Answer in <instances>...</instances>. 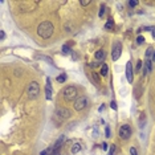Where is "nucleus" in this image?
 Returning a JSON list of instances; mask_svg holds the SVG:
<instances>
[{"label": "nucleus", "mask_w": 155, "mask_h": 155, "mask_svg": "<svg viewBox=\"0 0 155 155\" xmlns=\"http://www.w3.org/2000/svg\"><path fill=\"white\" fill-rule=\"evenodd\" d=\"M53 31H55V27L50 21H43L40 25L37 27V35L40 36L41 39H49L50 36L53 35Z\"/></svg>", "instance_id": "nucleus-1"}, {"label": "nucleus", "mask_w": 155, "mask_h": 155, "mask_svg": "<svg viewBox=\"0 0 155 155\" xmlns=\"http://www.w3.org/2000/svg\"><path fill=\"white\" fill-rule=\"evenodd\" d=\"M63 95L66 102H73L77 100V88L76 86H66L63 92Z\"/></svg>", "instance_id": "nucleus-2"}, {"label": "nucleus", "mask_w": 155, "mask_h": 155, "mask_svg": "<svg viewBox=\"0 0 155 155\" xmlns=\"http://www.w3.org/2000/svg\"><path fill=\"white\" fill-rule=\"evenodd\" d=\"M28 97L31 98V100H35V98L39 97V94H40V85H39L36 81H32V82L28 85Z\"/></svg>", "instance_id": "nucleus-3"}, {"label": "nucleus", "mask_w": 155, "mask_h": 155, "mask_svg": "<svg viewBox=\"0 0 155 155\" xmlns=\"http://www.w3.org/2000/svg\"><path fill=\"white\" fill-rule=\"evenodd\" d=\"M88 103H89L88 97H85V95H81V97H78L77 100L74 101V109L77 111H81V110H84V109L88 106Z\"/></svg>", "instance_id": "nucleus-4"}, {"label": "nucleus", "mask_w": 155, "mask_h": 155, "mask_svg": "<svg viewBox=\"0 0 155 155\" xmlns=\"http://www.w3.org/2000/svg\"><path fill=\"white\" fill-rule=\"evenodd\" d=\"M131 127H130V125H127V123H125V125H122L121 126V129H119V137L122 138V139H129V138L131 137Z\"/></svg>", "instance_id": "nucleus-5"}, {"label": "nucleus", "mask_w": 155, "mask_h": 155, "mask_svg": "<svg viewBox=\"0 0 155 155\" xmlns=\"http://www.w3.org/2000/svg\"><path fill=\"white\" fill-rule=\"evenodd\" d=\"M70 115H72V113H70V110H68L66 108H58L57 110H56V117L61 121L68 119Z\"/></svg>", "instance_id": "nucleus-6"}, {"label": "nucleus", "mask_w": 155, "mask_h": 155, "mask_svg": "<svg viewBox=\"0 0 155 155\" xmlns=\"http://www.w3.org/2000/svg\"><path fill=\"white\" fill-rule=\"evenodd\" d=\"M121 53H122V45L121 43H115L113 47V52H111V58L114 61H117L121 57Z\"/></svg>", "instance_id": "nucleus-7"}, {"label": "nucleus", "mask_w": 155, "mask_h": 155, "mask_svg": "<svg viewBox=\"0 0 155 155\" xmlns=\"http://www.w3.org/2000/svg\"><path fill=\"white\" fill-rule=\"evenodd\" d=\"M64 140H65V137H64V135H61V137L56 140V143L52 146V147H53V155H58V154H60V150H61V147H63Z\"/></svg>", "instance_id": "nucleus-8"}, {"label": "nucleus", "mask_w": 155, "mask_h": 155, "mask_svg": "<svg viewBox=\"0 0 155 155\" xmlns=\"http://www.w3.org/2000/svg\"><path fill=\"white\" fill-rule=\"evenodd\" d=\"M126 78H127L129 82H133L134 77H133V64L130 63V61H127V64H126Z\"/></svg>", "instance_id": "nucleus-9"}, {"label": "nucleus", "mask_w": 155, "mask_h": 155, "mask_svg": "<svg viewBox=\"0 0 155 155\" xmlns=\"http://www.w3.org/2000/svg\"><path fill=\"white\" fill-rule=\"evenodd\" d=\"M52 85H50V80H47V85H45V94H47V100H52Z\"/></svg>", "instance_id": "nucleus-10"}, {"label": "nucleus", "mask_w": 155, "mask_h": 155, "mask_svg": "<svg viewBox=\"0 0 155 155\" xmlns=\"http://www.w3.org/2000/svg\"><path fill=\"white\" fill-rule=\"evenodd\" d=\"M94 57H95V60H98V61L103 60V58H105V50H103V49L97 50V52H95V55H94Z\"/></svg>", "instance_id": "nucleus-11"}, {"label": "nucleus", "mask_w": 155, "mask_h": 155, "mask_svg": "<svg viewBox=\"0 0 155 155\" xmlns=\"http://www.w3.org/2000/svg\"><path fill=\"white\" fill-rule=\"evenodd\" d=\"M146 122H147V119H146V114H145V113H142V114H140V117H139V127L140 129L145 127Z\"/></svg>", "instance_id": "nucleus-12"}, {"label": "nucleus", "mask_w": 155, "mask_h": 155, "mask_svg": "<svg viewBox=\"0 0 155 155\" xmlns=\"http://www.w3.org/2000/svg\"><path fill=\"white\" fill-rule=\"evenodd\" d=\"M150 70H151V61L150 60H147L146 61V64H145V69H143V74H148L150 73Z\"/></svg>", "instance_id": "nucleus-13"}, {"label": "nucleus", "mask_w": 155, "mask_h": 155, "mask_svg": "<svg viewBox=\"0 0 155 155\" xmlns=\"http://www.w3.org/2000/svg\"><path fill=\"white\" fill-rule=\"evenodd\" d=\"M78 151H81V145H80V143H74V145L72 146V148H70V153H72V154H77Z\"/></svg>", "instance_id": "nucleus-14"}, {"label": "nucleus", "mask_w": 155, "mask_h": 155, "mask_svg": "<svg viewBox=\"0 0 155 155\" xmlns=\"http://www.w3.org/2000/svg\"><path fill=\"white\" fill-rule=\"evenodd\" d=\"M40 155H53V147H49V148H47V150L41 151Z\"/></svg>", "instance_id": "nucleus-15"}, {"label": "nucleus", "mask_w": 155, "mask_h": 155, "mask_svg": "<svg viewBox=\"0 0 155 155\" xmlns=\"http://www.w3.org/2000/svg\"><path fill=\"white\" fill-rule=\"evenodd\" d=\"M69 52H70V47L68 44H64L63 45V53L64 55H69Z\"/></svg>", "instance_id": "nucleus-16"}, {"label": "nucleus", "mask_w": 155, "mask_h": 155, "mask_svg": "<svg viewBox=\"0 0 155 155\" xmlns=\"http://www.w3.org/2000/svg\"><path fill=\"white\" fill-rule=\"evenodd\" d=\"M108 72H109V68L105 64V65L102 66V69H101V74H102V76H108Z\"/></svg>", "instance_id": "nucleus-17"}, {"label": "nucleus", "mask_w": 155, "mask_h": 155, "mask_svg": "<svg viewBox=\"0 0 155 155\" xmlns=\"http://www.w3.org/2000/svg\"><path fill=\"white\" fill-rule=\"evenodd\" d=\"M151 55H154V49H153V48H148L147 52H146V58H147V60H150Z\"/></svg>", "instance_id": "nucleus-18"}, {"label": "nucleus", "mask_w": 155, "mask_h": 155, "mask_svg": "<svg viewBox=\"0 0 155 155\" xmlns=\"http://www.w3.org/2000/svg\"><path fill=\"white\" fill-rule=\"evenodd\" d=\"M113 28V19H109L108 23L105 24V29H111Z\"/></svg>", "instance_id": "nucleus-19"}, {"label": "nucleus", "mask_w": 155, "mask_h": 155, "mask_svg": "<svg viewBox=\"0 0 155 155\" xmlns=\"http://www.w3.org/2000/svg\"><path fill=\"white\" fill-rule=\"evenodd\" d=\"M65 80H66V74H60L57 77V81L58 82H65Z\"/></svg>", "instance_id": "nucleus-20"}, {"label": "nucleus", "mask_w": 155, "mask_h": 155, "mask_svg": "<svg viewBox=\"0 0 155 155\" xmlns=\"http://www.w3.org/2000/svg\"><path fill=\"white\" fill-rule=\"evenodd\" d=\"M143 41H145L143 36H138V39H137V44H138V45H142V44H143Z\"/></svg>", "instance_id": "nucleus-21"}, {"label": "nucleus", "mask_w": 155, "mask_h": 155, "mask_svg": "<svg viewBox=\"0 0 155 155\" xmlns=\"http://www.w3.org/2000/svg\"><path fill=\"white\" fill-rule=\"evenodd\" d=\"M103 13H105V5H101V8H100V13H98V15H100V17H102Z\"/></svg>", "instance_id": "nucleus-22"}, {"label": "nucleus", "mask_w": 155, "mask_h": 155, "mask_svg": "<svg viewBox=\"0 0 155 155\" xmlns=\"http://www.w3.org/2000/svg\"><path fill=\"white\" fill-rule=\"evenodd\" d=\"M130 155H138L137 148H135V147H131V148H130Z\"/></svg>", "instance_id": "nucleus-23"}, {"label": "nucleus", "mask_w": 155, "mask_h": 155, "mask_svg": "<svg viewBox=\"0 0 155 155\" xmlns=\"http://www.w3.org/2000/svg\"><path fill=\"white\" fill-rule=\"evenodd\" d=\"M80 4L82 5V7H85V5H89V4H90V1H88V0H81Z\"/></svg>", "instance_id": "nucleus-24"}, {"label": "nucleus", "mask_w": 155, "mask_h": 155, "mask_svg": "<svg viewBox=\"0 0 155 155\" xmlns=\"http://www.w3.org/2000/svg\"><path fill=\"white\" fill-rule=\"evenodd\" d=\"M129 5H130L131 8H134V7H137L138 5V1H129Z\"/></svg>", "instance_id": "nucleus-25"}, {"label": "nucleus", "mask_w": 155, "mask_h": 155, "mask_svg": "<svg viewBox=\"0 0 155 155\" xmlns=\"http://www.w3.org/2000/svg\"><path fill=\"white\" fill-rule=\"evenodd\" d=\"M110 153H109V155H114V151H115V146L113 145V146H110Z\"/></svg>", "instance_id": "nucleus-26"}, {"label": "nucleus", "mask_w": 155, "mask_h": 155, "mask_svg": "<svg viewBox=\"0 0 155 155\" xmlns=\"http://www.w3.org/2000/svg\"><path fill=\"white\" fill-rule=\"evenodd\" d=\"M4 39H5V33L4 32H3V31H0V40H4Z\"/></svg>", "instance_id": "nucleus-27"}, {"label": "nucleus", "mask_w": 155, "mask_h": 155, "mask_svg": "<svg viewBox=\"0 0 155 155\" xmlns=\"http://www.w3.org/2000/svg\"><path fill=\"white\" fill-rule=\"evenodd\" d=\"M111 109H117V102H115V101H111Z\"/></svg>", "instance_id": "nucleus-28"}, {"label": "nucleus", "mask_w": 155, "mask_h": 155, "mask_svg": "<svg viewBox=\"0 0 155 155\" xmlns=\"http://www.w3.org/2000/svg\"><path fill=\"white\" fill-rule=\"evenodd\" d=\"M140 66H142V61H138V64H137V70H139Z\"/></svg>", "instance_id": "nucleus-29"}, {"label": "nucleus", "mask_w": 155, "mask_h": 155, "mask_svg": "<svg viewBox=\"0 0 155 155\" xmlns=\"http://www.w3.org/2000/svg\"><path fill=\"white\" fill-rule=\"evenodd\" d=\"M102 150H103V151L108 150V145H106V143H103V145H102Z\"/></svg>", "instance_id": "nucleus-30"}, {"label": "nucleus", "mask_w": 155, "mask_h": 155, "mask_svg": "<svg viewBox=\"0 0 155 155\" xmlns=\"http://www.w3.org/2000/svg\"><path fill=\"white\" fill-rule=\"evenodd\" d=\"M93 77H94V78H95V81H97V82H98V81H100V78H98V76H97V74H95V73H93Z\"/></svg>", "instance_id": "nucleus-31"}, {"label": "nucleus", "mask_w": 155, "mask_h": 155, "mask_svg": "<svg viewBox=\"0 0 155 155\" xmlns=\"http://www.w3.org/2000/svg\"><path fill=\"white\" fill-rule=\"evenodd\" d=\"M106 135H108V137H110V129H109V127H106Z\"/></svg>", "instance_id": "nucleus-32"}, {"label": "nucleus", "mask_w": 155, "mask_h": 155, "mask_svg": "<svg viewBox=\"0 0 155 155\" xmlns=\"http://www.w3.org/2000/svg\"><path fill=\"white\" fill-rule=\"evenodd\" d=\"M100 65V63H94V64H90V66H93V68H95V66H98Z\"/></svg>", "instance_id": "nucleus-33"}, {"label": "nucleus", "mask_w": 155, "mask_h": 155, "mask_svg": "<svg viewBox=\"0 0 155 155\" xmlns=\"http://www.w3.org/2000/svg\"><path fill=\"white\" fill-rule=\"evenodd\" d=\"M153 37L155 39V28H154V29H153Z\"/></svg>", "instance_id": "nucleus-34"}, {"label": "nucleus", "mask_w": 155, "mask_h": 155, "mask_svg": "<svg viewBox=\"0 0 155 155\" xmlns=\"http://www.w3.org/2000/svg\"><path fill=\"white\" fill-rule=\"evenodd\" d=\"M153 61H155V50H154V56H153Z\"/></svg>", "instance_id": "nucleus-35"}]
</instances>
